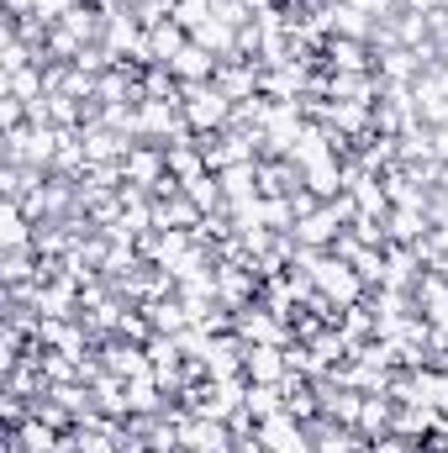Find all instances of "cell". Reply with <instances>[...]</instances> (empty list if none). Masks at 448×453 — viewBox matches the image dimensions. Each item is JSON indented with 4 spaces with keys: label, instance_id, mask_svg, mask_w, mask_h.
<instances>
[{
    "label": "cell",
    "instance_id": "6da1fadb",
    "mask_svg": "<svg viewBox=\"0 0 448 453\" xmlns=\"http://www.w3.org/2000/svg\"><path fill=\"white\" fill-rule=\"evenodd\" d=\"M180 111H185L190 137H212V132H227L237 121V101H227L222 90H217V80H206V85H185Z\"/></svg>",
    "mask_w": 448,
    "mask_h": 453
},
{
    "label": "cell",
    "instance_id": "7a4b0ae2",
    "mask_svg": "<svg viewBox=\"0 0 448 453\" xmlns=\"http://www.w3.org/2000/svg\"><path fill=\"white\" fill-rule=\"evenodd\" d=\"M232 333H237L243 342H274V348H290V342H296V327H290V317L269 311L264 301H253V306L232 311Z\"/></svg>",
    "mask_w": 448,
    "mask_h": 453
},
{
    "label": "cell",
    "instance_id": "3957f363",
    "mask_svg": "<svg viewBox=\"0 0 448 453\" xmlns=\"http://www.w3.org/2000/svg\"><path fill=\"white\" fill-rule=\"evenodd\" d=\"M412 116L422 127H448V64H433L412 85Z\"/></svg>",
    "mask_w": 448,
    "mask_h": 453
},
{
    "label": "cell",
    "instance_id": "277c9868",
    "mask_svg": "<svg viewBox=\"0 0 448 453\" xmlns=\"http://www.w3.org/2000/svg\"><path fill=\"white\" fill-rule=\"evenodd\" d=\"M121 185H137V190H158L164 180H169V148L164 142H132V153L121 158Z\"/></svg>",
    "mask_w": 448,
    "mask_h": 453
},
{
    "label": "cell",
    "instance_id": "5b68a950",
    "mask_svg": "<svg viewBox=\"0 0 448 453\" xmlns=\"http://www.w3.org/2000/svg\"><path fill=\"white\" fill-rule=\"evenodd\" d=\"M375 64H380V53H375L369 37H337V32H328L322 69H333V74H375Z\"/></svg>",
    "mask_w": 448,
    "mask_h": 453
},
{
    "label": "cell",
    "instance_id": "8992f818",
    "mask_svg": "<svg viewBox=\"0 0 448 453\" xmlns=\"http://www.w3.org/2000/svg\"><path fill=\"white\" fill-rule=\"evenodd\" d=\"M212 280H217V301H222L227 311L253 306V301H259V285H264V274H259L253 264H217Z\"/></svg>",
    "mask_w": 448,
    "mask_h": 453
},
{
    "label": "cell",
    "instance_id": "52a82bcc",
    "mask_svg": "<svg viewBox=\"0 0 448 453\" xmlns=\"http://www.w3.org/2000/svg\"><path fill=\"white\" fill-rule=\"evenodd\" d=\"M296 369H290V353L274 348V342H248L243 348V380L248 385H285Z\"/></svg>",
    "mask_w": 448,
    "mask_h": 453
},
{
    "label": "cell",
    "instance_id": "ba28073f",
    "mask_svg": "<svg viewBox=\"0 0 448 453\" xmlns=\"http://www.w3.org/2000/svg\"><path fill=\"white\" fill-rule=\"evenodd\" d=\"M96 358L101 369H112L116 380H137V374H153V358L143 342H127V338H101L96 342Z\"/></svg>",
    "mask_w": 448,
    "mask_h": 453
},
{
    "label": "cell",
    "instance_id": "9c48e42d",
    "mask_svg": "<svg viewBox=\"0 0 448 453\" xmlns=\"http://www.w3.org/2000/svg\"><path fill=\"white\" fill-rule=\"evenodd\" d=\"M259 85H264V64H253V58H222L217 64V90L227 101L248 106V101H259Z\"/></svg>",
    "mask_w": 448,
    "mask_h": 453
},
{
    "label": "cell",
    "instance_id": "30bf717a",
    "mask_svg": "<svg viewBox=\"0 0 448 453\" xmlns=\"http://www.w3.org/2000/svg\"><path fill=\"white\" fill-rule=\"evenodd\" d=\"M201 222H206V211L185 196V185H180L174 196L153 201V232H196Z\"/></svg>",
    "mask_w": 448,
    "mask_h": 453
},
{
    "label": "cell",
    "instance_id": "8fae6325",
    "mask_svg": "<svg viewBox=\"0 0 448 453\" xmlns=\"http://www.w3.org/2000/svg\"><path fill=\"white\" fill-rule=\"evenodd\" d=\"M412 301H417V317H428L433 327H448V280L438 269H422V274H417Z\"/></svg>",
    "mask_w": 448,
    "mask_h": 453
},
{
    "label": "cell",
    "instance_id": "7c38bea8",
    "mask_svg": "<svg viewBox=\"0 0 448 453\" xmlns=\"http://www.w3.org/2000/svg\"><path fill=\"white\" fill-rule=\"evenodd\" d=\"M217 64H222V58H217V53H206V48L190 37V42L174 53V64H169V69H174V80H180V85H206V80H217Z\"/></svg>",
    "mask_w": 448,
    "mask_h": 453
},
{
    "label": "cell",
    "instance_id": "4fadbf2b",
    "mask_svg": "<svg viewBox=\"0 0 448 453\" xmlns=\"http://www.w3.org/2000/svg\"><path fill=\"white\" fill-rule=\"evenodd\" d=\"M169 174H174L180 185H190V180L212 174V164H206V148H201V137H180V142H169Z\"/></svg>",
    "mask_w": 448,
    "mask_h": 453
},
{
    "label": "cell",
    "instance_id": "5bb4252c",
    "mask_svg": "<svg viewBox=\"0 0 448 453\" xmlns=\"http://www.w3.org/2000/svg\"><path fill=\"white\" fill-rule=\"evenodd\" d=\"M148 322H153V333H164V338H180L185 327H196L190 322V306L180 301V296H164V301H148V306H137Z\"/></svg>",
    "mask_w": 448,
    "mask_h": 453
},
{
    "label": "cell",
    "instance_id": "9a60e30c",
    "mask_svg": "<svg viewBox=\"0 0 448 453\" xmlns=\"http://www.w3.org/2000/svg\"><path fill=\"white\" fill-rule=\"evenodd\" d=\"M190 42V32L169 16V21H158V27H148V64H174V53Z\"/></svg>",
    "mask_w": 448,
    "mask_h": 453
},
{
    "label": "cell",
    "instance_id": "2e32d148",
    "mask_svg": "<svg viewBox=\"0 0 448 453\" xmlns=\"http://www.w3.org/2000/svg\"><path fill=\"white\" fill-rule=\"evenodd\" d=\"M143 101H169V106L185 101V85L174 80L169 64H143Z\"/></svg>",
    "mask_w": 448,
    "mask_h": 453
},
{
    "label": "cell",
    "instance_id": "e0dca14e",
    "mask_svg": "<svg viewBox=\"0 0 448 453\" xmlns=\"http://www.w3.org/2000/svg\"><path fill=\"white\" fill-rule=\"evenodd\" d=\"M37 264H42L37 248H0V280L5 285H32L37 280Z\"/></svg>",
    "mask_w": 448,
    "mask_h": 453
},
{
    "label": "cell",
    "instance_id": "ac0fdd59",
    "mask_svg": "<svg viewBox=\"0 0 448 453\" xmlns=\"http://www.w3.org/2000/svg\"><path fill=\"white\" fill-rule=\"evenodd\" d=\"M42 180H48V174L32 169V164H0V196H5V201H27Z\"/></svg>",
    "mask_w": 448,
    "mask_h": 453
},
{
    "label": "cell",
    "instance_id": "d6986e66",
    "mask_svg": "<svg viewBox=\"0 0 448 453\" xmlns=\"http://www.w3.org/2000/svg\"><path fill=\"white\" fill-rule=\"evenodd\" d=\"M390 411H396V401H390V395H364V411H359V427H353V433H359V438H369V443H375V438H385V433H390Z\"/></svg>",
    "mask_w": 448,
    "mask_h": 453
},
{
    "label": "cell",
    "instance_id": "ffe728a7",
    "mask_svg": "<svg viewBox=\"0 0 448 453\" xmlns=\"http://www.w3.org/2000/svg\"><path fill=\"white\" fill-rule=\"evenodd\" d=\"M243 411H248L253 422H269V417L285 411V390H280V385H248V390H243Z\"/></svg>",
    "mask_w": 448,
    "mask_h": 453
},
{
    "label": "cell",
    "instance_id": "44dd1931",
    "mask_svg": "<svg viewBox=\"0 0 448 453\" xmlns=\"http://www.w3.org/2000/svg\"><path fill=\"white\" fill-rule=\"evenodd\" d=\"M222 196L227 201H253L259 196V164H237V169H222Z\"/></svg>",
    "mask_w": 448,
    "mask_h": 453
},
{
    "label": "cell",
    "instance_id": "7402d4cb",
    "mask_svg": "<svg viewBox=\"0 0 448 453\" xmlns=\"http://www.w3.org/2000/svg\"><path fill=\"white\" fill-rule=\"evenodd\" d=\"M185 196H190V201H196V206H201L206 217H212V211H222V206H227L222 180H217V174H201V180H190V185H185Z\"/></svg>",
    "mask_w": 448,
    "mask_h": 453
},
{
    "label": "cell",
    "instance_id": "603a6c76",
    "mask_svg": "<svg viewBox=\"0 0 448 453\" xmlns=\"http://www.w3.org/2000/svg\"><path fill=\"white\" fill-rule=\"evenodd\" d=\"M74 5H80V0H37V5H32V16H37L42 27H58V21H64Z\"/></svg>",
    "mask_w": 448,
    "mask_h": 453
},
{
    "label": "cell",
    "instance_id": "cb8c5ba5",
    "mask_svg": "<svg viewBox=\"0 0 448 453\" xmlns=\"http://www.w3.org/2000/svg\"><path fill=\"white\" fill-rule=\"evenodd\" d=\"M369 453H422L412 438H396V433H385V438H375L369 443Z\"/></svg>",
    "mask_w": 448,
    "mask_h": 453
},
{
    "label": "cell",
    "instance_id": "d4e9b609",
    "mask_svg": "<svg viewBox=\"0 0 448 453\" xmlns=\"http://www.w3.org/2000/svg\"><path fill=\"white\" fill-rule=\"evenodd\" d=\"M438 190H448V158H444V174H438Z\"/></svg>",
    "mask_w": 448,
    "mask_h": 453
},
{
    "label": "cell",
    "instance_id": "484cf974",
    "mask_svg": "<svg viewBox=\"0 0 448 453\" xmlns=\"http://www.w3.org/2000/svg\"><path fill=\"white\" fill-rule=\"evenodd\" d=\"M438 274H444V280H448V253H444V264H438Z\"/></svg>",
    "mask_w": 448,
    "mask_h": 453
},
{
    "label": "cell",
    "instance_id": "4316f807",
    "mask_svg": "<svg viewBox=\"0 0 448 453\" xmlns=\"http://www.w3.org/2000/svg\"><path fill=\"white\" fill-rule=\"evenodd\" d=\"M180 453H212V449H180Z\"/></svg>",
    "mask_w": 448,
    "mask_h": 453
}]
</instances>
